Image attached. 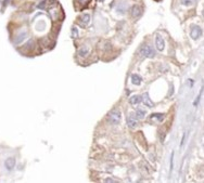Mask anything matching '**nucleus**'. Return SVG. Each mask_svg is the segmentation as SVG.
<instances>
[{"label": "nucleus", "mask_w": 204, "mask_h": 183, "mask_svg": "<svg viewBox=\"0 0 204 183\" xmlns=\"http://www.w3.org/2000/svg\"><path fill=\"white\" fill-rule=\"evenodd\" d=\"M141 54L143 56H147V57H154L155 55V51L153 50V48L150 46H146L141 49Z\"/></svg>", "instance_id": "2"}, {"label": "nucleus", "mask_w": 204, "mask_h": 183, "mask_svg": "<svg viewBox=\"0 0 204 183\" xmlns=\"http://www.w3.org/2000/svg\"><path fill=\"white\" fill-rule=\"evenodd\" d=\"M126 8H127L126 3H125V6H123V3H122V5H119L118 7H117V11H118L119 13H124V12L126 11Z\"/></svg>", "instance_id": "16"}, {"label": "nucleus", "mask_w": 204, "mask_h": 183, "mask_svg": "<svg viewBox=\"0 0 204 183\" xmlns=\"http://www.w3.org/2000/svg\"><path fill=\"white\" fill-rule=\"evenodd\" d=\"M173 167H174V153H172L170 155V172L173 170Z\"/></svg>", "instance_id": "18"}, {"label": "nucleus", "mask_w": 204, "mask_h": 183, "mask_svg": "<svg viewBox=\"0 0 204 183\" xmlns=\"http://www.w3.org/2000/svg\"><path fill=\"white\" fill-rule=\"evenodd\" d=\"M142 102L145 103V105H147L148 107H153L154 106V103L152 102L151 100H150V98H149V94L148 93H145L143 94V96H142Z\"/></svg>", "instance_id": "7"}, {"label": "nucleus", "mask_w": 204, "mask_h": 183, "mask_svg": "<svg viewBox=\"0 0 204 183\" xmlns=\"http://www.w3.org/2000/svg\"><path fill=\"white\" fill-rule=\"evenodd\" d=\"M26 37H27V33H26V32H23V33H22V34H20L18 37H16L15 40H14V42H15L16 45L20 44V42L23 41V40L26 38Z\"/></svg>", "instance_id": "12"}, {"label": "nucleus", "mask_w": 204, "mask_h": 183, "mask_svg": "<svg viewBox=\"0 0 204 183\" xmlns=\"http://www.w3.org/2000/svg\"><path fill=\"white\" fill-rule=\"evenodd\" d=\"M141 81H142V78L140 77L139 75H137V74H133V75H131V83H133L134 85L139 86L140 84H141Z\"/></svg>", "instance_id": "10"}, {"label": "nucleus", "mask_w": 204, "mask_h": 183, "mask_svg": "<svg viewBox=\"0 0 204 183\" xmlns=\"http://www.w3.org/2000/svg\"><path fill=\"white\" fill-rule=\"evenodd\" d=\"M155 45L158 51H163L164 48H165V41H164V39H163L160 35H158V36L155 37Z\"/></svg>", "instance_id": "5"}, {"label": "nucleus", "mask_w": 204, "mask_h": 183, "mask_svg": "<svg viewBox=\"0 0 204 183\" xmlns=\"http://www.w3.org/2000/svg\"><path fill=\"white\" fill-rule=\"evenodd\" d=\"M127 125H128L130 128H134V127L137 126V119L133 116H128L127 117Z\"/></svg>", "instance_id": "11"}, {"label": "nucleus", "mask_w": 204, "mask_h": 183, "mask_svg": "<svg viewBox=\"0 0 204 183\" xmlns=\"http://www.w3.org/2000/svg\"><path fill=\"white\" fill-rule=\"evenodd\" d=\"M197 2V0H180V3L185 7H190Z\"/></svg>", "instance_id": "15"}, {"label": "nucleus", "mask_w": 204, "mask_h": 183, "mask_svg": "<svg viewBox=\"0 0 204 183\" xmlns=\"http://www.w3.org/2000/svg\"><path fill=\"white\" fill-rule=\"evenodd\" d=\"M164 116H165V115L162 114V113H154V114H151V116H150V120L162 121L163 119H164Z\"/></svg>", "instance_id": "8"}, {"label": "nucleus", "mask_w": 204, "mask_h": 183, "mask_svg": "<svg viewBox=\"0 0 204 183\" xmlns=\"http://www.w3.org/2000/svg\"><path fill=\"white\" fill-rule=\"evenodd\" d=\"M122 119V114H121V111L115 108V110L111 111L108 115V121L110 123L111 125H117L119 124V121Z\"/></svg>", "instance_id": "1"}, {"label": "nucleus", "mask_w": 204, "mask_h": 183, "mask_svg": "<svg viewBox=\"0 0 204 183\" xmlns=\"http://www.w3.org/2000/svg\"><path fill=\"white\" fill-rule=\"evenodd\" d=\"M131 16H133L134 18H140V16L142 15V9L141 7H139V6L135 5L133 8H131Z\"/></svg>", "instance_id": "4"}, {"label": "nucleus", "mask_w": 204, "mask_h": 183, "mask_svg": "<svg viewBox=\"0 0 204 183\" xmlns=\"http://www.w3.org/2000/svg\"><path fill=\"white\" fill-rule=\"evenodd\" d=\"M190 35H191V38H192V39L200 38V37H201V35H202V28L200 27V26H198V25L192 26V29H191Z\"/></svg>", "instance_id": "3"}, {"label": "nucleus", "mask_w": 204, "mask_h": 183, "mask_svg": "<svg viewBox=\"0 0 204 183\" xmlns=\"http://www.w3.org/2000/svg\"><path fill=\"white\" fill-rule=\"evenodd\" d=\"M146 111L145 110H142V108H138L137 112H136V117H137L138 119H143L146 116Z\"/></svg>", "instance_id": "14"}, {"label": "nucleus", "mask_w": 204, "mask_h": 183, "mask_svg": "<svg viewBox=\"0 0 204 183\" xmlns=\"http://www.w3.org/2000/svg\"><path fill=\"white\" fill-rule=\"evenodd\" d=\"M79 24L82 26H86L88 24V22L90 21V15L89 14H84V15H82V18H79Z\"/></svg>", "instance_id": "9"}, {"label": "nucleus", "mask_w": 204, "mask_h": 183, "mask_svg": "<svg viewBox=\"0 0 204 183\" xmlns=\"http://www.w3.org/2000/svg\"><path fill=\"white\" fill-rule=\"evenodd\" d=\"M87 53H88V49L87 48H82L79 51H78V54H79L80 56H85Z\"/></svg>", "instance_id": "17"}, {"label": "nucleus", "mask_w": 204, "mask_h": 183, "mask_svg": "<svg viewBox=\"0 0 204 183\" xmlns=\"http://www.w3.org/2000/svg\"><path fill=\"white\" fill-rule=\"evenodd\" d=\"M73 33H74V37H77V34H78V33H77V29H76L75 27L73 28Z\"/></svg>", "instance_id": "19"}, {"label": "nucleus", "mask_w": 204, "mask_h": 183, "mask_svg": "<svg viewBox=\"0 0 204 183\" xmlns=\"http://www.w3.org/2000/svg\"><path fill=\"white\" fill-rule=\"evenodd\" d=\"M5 166H6V168H7L8 170H12L14 168V166H15V159L12 158V157H9L5 162Z\"/></svg>", "instance_id": "6"}, {"label": "nucleus", "mask_w": 204, "mask_h": 183, "mask_svg": "<svg viewBox=\"0 0 204 183\" xmlns=\"http://www.w3.org/2000/svg\"><path fill=\"white\" fill-rule=\"evenodd\" d=\"M142 100V98L140 95H134L130 98V100H129V102H130V104H133V105H136V104L140 103Z\"/></svg>", "instance_id": "13"}]
</instances>
